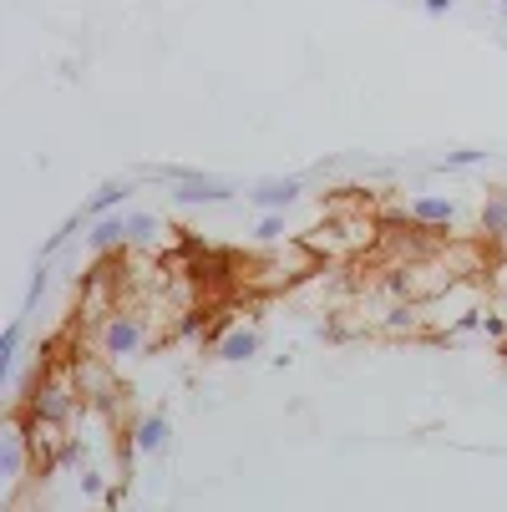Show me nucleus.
Instances as JSON below:
<instances>
[{
    "mask_svg": "<svg viewBox=\"0 0 507 512\" xmlns=\"http://www.w3.org/2000/svg\"><path fill=\"white\" fill-rule=\"evenodd\" d=\"M284 239V213H264L259 224H254V244H264V249H274Z\"/></svg>",
    "mask_w": 507,
    "mask_h": 512,
    "instance_id": "obj_16",
    "label": "nucleus"
},
{
    "mask_svg": "<svg viewBox=\"0 0 507 512\" xmlns=\"http://www.w3.org/2000/svg\"><path fill=\"white\" fill-rule=\"evenodd\" d=\"M477 229H482L487 244H507V193H492L477 208Z\"/></svg>",
    "mask_w": 507,
    "mask_h": 512,
    "instance_id": "obj_12",
    "label": "nucleus"
},
{
    "mask_svg": "<svg viewBox=\"0 0 507 512\" xmlns=\"http://www.w3.org/2000/svg\"><path fill=\"white\" fill-rule=\"evenodd\" d=\"M472 163H487V153H482V148H452V153L437 163V173H462V168H472Z\"/></svg>",
    "mask_w": 507,
    "mask_h": 512,
    "instance_id": "obj_17",
    "label": "nucleus"
},
{
    "mask_svg": "<svg viewBox=\"0 0 507 512\" xmlns=\"http://www.w3.org/2000/svg\"><path fill=\"white\" fill-rule=\"evenodd\" d=\"M168 442H173V426H168V416H142L137 426H132V447L137 452H168Z\"/></svg>",
    "mask_w": 507,
    "mask_h": 512,
    "instance_id": "obj_11",
    "label": "nucleus"
},
{
    "mask_svg": "<svg viewBox=\"0 0 507 512\" xmlns=\"http://www.w3.org/2000/svg\"><path fill=\"white\" fill-rule=\"evenodd\" d=\"M163 239V218L158 213H132V229H127V249L132 254H153Z\"/></svg>",
    "mask_w": 507,
    "mask_h": 512,
    "instance_id": "obj_13",
    "label": "nucleus"
},
{
    "mask_svg": "<svg viewBox=\"0 0 507 512\" xmlns=\"http://www.w3.org/2000/svg\"><path fill=\"white\" fill-rule=\"evenodd\" d=\"M452 6H457V0H421V11H426V16H447Z\"/></svg>",
    "mask_w": 507,
    "mask_h": 512,
    "instance_id": "obj_20",
    "label": "nucleus"
},
{
    "mask_svg": "<svg viewBox=\"0 0 507 512\" xmlns=\"http://www.w3.org/2000/svg\"><path fill=\"white\" fill-rule=\"evenodd\" d=\"M300 198H305V178H264L249 188V203L264 213H289Z\"/></svg>",
    "mask_w": 507,
    "mask_h": 512,
    "instance_id": "obj_5",
    "label": "nucleus"
},
{
    "mask_svg": "<svg viewBox=\"0 0 507 512\" xmlns=\"http://www.w3.org/2000/svg\"><path fill=\"white\" fill-rule=\"evenodd\" d=\"M127 229H132V213H107V218H97V224L87 229V249H92V259H112L117 249H127Z\"/></svg>",
    "mask_w": 507,
    "mask_h": 512,
    "instance_id": "obj_6",
    "label": "nucleus"
},
{
    "mask_svg": "<svg viewBox=\"0 0 507 512\" xmlns=\"http://www.w3.org/2000/svg\"><path fill=\"white\" fill-rule=\"evenodd\" d=\"M97 345H102L107 360H132V355H142V350H148V315L117 305V310L97 325Z\"/></svg>",
    "mask_w": 507,
    "mask_h": 512,
    "instance_id": "obj_3",
    "label": "nucleus"
},
{
    "mask_svg": "<svg viewBox=\"0 0 507 512\" xmlns=\"http://www.w3.org/2000/svg\"><path fill=\"white\" fill-rule=\"evenodd\" d=\"M71 376H77V386H82V401H112V371H107V365L102 360H87V355H77V360H71Z\"/></svg>",
    "mask_w": 507,
    "mask_h": 512,
    "instance_id": "obj_9",
    "label": "nucleus"
},
{
    "mask_svg": "<svg viewBox=\"0 0 507 512\" xmlns=\"http://www.w3.org/2000/svg\"><path fill=\"white\" fill-rule=\"evenodd\" d=\"M46 284H51V269L36 259V269H31V289H26V310H21V315H31V310L46 300Z\"/></svg>",
    "mask_w": 507,
    "mask_h": 512,
    "instance_id": "obj_18",
    "label": "nucleus"
},
{
    "mask_svg": "<svg viewBox=\"0 0 507 512\" xmlns=\"http://www.w3.org/2000/svg\"><path fill=\"white\" fill-rule=\"evenodd\" d=\"M502 6H507V0H502Z\"/></svg>",
    "mask_w": 507,
    "mask_h": 512,
    "instance_id": "obj_23",
    "label": "nucleus"
},
{
    "mask_svg": "<svg viewBox=\"0 0 507 512\" xmlns=\"http://www.w3.org/2000/svg\"><path fill=\"white\" fill-rule=\"evenodd\" d=\"M259 345H264V335L254 325H234V330H224L219 340H213V355H219L224 365H244V360L259 355Z\"/></svg>",
    "mask_w": 507,
    "mask_h": 512,
    "instance_id": "obj_8",
    "label": "nucleus"
},
{
    "mask_svg": "<svg viewBox=\"0 0 507 512\" xmlns=\"http://www.w3.org/2000/svg\"><path fill=\"white\" fill-rule=\"evenodd\" d=\"M87 401H82V386H77V376H71V365L66 371H41L31 376V386H26V406H21V416H46V421H66L71 426V416H77Z\"/></svg>",
    "mask_w": 507,
    "mask_h": 512,
    "instance_id": "obj_1",
    "label": "nucleus"
},
{
    "mask_svg": "<svg viewBox=\"0 0 507 512\" xmlns=\"http://www.w3.org/2000/svg\"><path fill=\"white\" fill-rule=\"evenodd\" d=\"M239 188L229 183V178H208V173H198V178H188V183H173V203H183V208H198V203H229Z\"/></svg>",
    "mask_w": 507,
    "mask_h": 512,
    "instance_id": "obj_7",
    "label": "nucleus"
},
{
    "mask_svg": "<svg viewBox=\"0 0 507 512\" xmlns=\"http://www.w3.org/2000/svg\"><path fill=\"white\" fill-rule=\"evenodd\" d=\"M102 512H112V507H102Z\"/></svg>",
    "mask_w": 507,
    "mask_h": 512,
    "instance_id": "obj_22",
    "label": "nucleus"
},
{
    "mask_svg": "<svg viewBox=\"0 0 507 512\" xmlns=\"http://www.w3.org/2000/svg\"><path fill=\"white\" fill-rule=\"evenodd\" d=\"M77 487H82V497H102V492H107V477H102L97 467H82V472H77Z\"/></svg>",
    "mask_w": 507,
    "mask_h": 512,
    "instance_id": "obj_19",
    "label": "nucleus"
},
{
    "mask_svg": "<svg viewBox=\"0 0 507 512\" xmlns=\"http://www.w3.org/2000/svg\"><path fill=\"white\" fill-rule=\"evenodd\" d=\"M26 472H36V457H31V442H26L21 411H11L6 426H0V482H6V507H16Z\"/></svg>",
    "mask_w": 507,
    "mask_h": 512,
    "instance_id": "obj_2",
    "label": "nucleus"
},
{
    "mask_svg": "<svg viewBox=\"0 0 507 512\" xmlns=\"http://www.w3.org/2000/svg\"><path fill=\"white\" fill-rule=\"evenodd\" d=\"M82 467H92V462H87V442H77V436H71V442L56 452V472H82Z\"/></svg>",
    "mask_w": 507,
    "mask_h": 512,
    "instance_id": "obj_15",
    "label": "nucleus"
},
{
    "mask_svg": "<svg viewBox=\"0 0 507 512\" xmlns=\"http://www.w3.org/2000/svg\"><path fill=\"white\" fill-rule=\"evenodd\" d=\"M21 345H26V315L6 325L0 335V381H16V365H21Z\"/></svg>",
    "mask_w": 507,
    "mask_h": 512,
    "instance_id": "obj_14",
    "label": "nucleus"
},
{
    "mask_svg": "<svg viewBox=\"0 0 507 512\" xmlns=\"http://www.w3.org/2000/svg\"><path fill=\"white\" fill-rule=\"evenodd\" d=\"M497 345H502V355H507V330H502V340H497Z\"/></svg>",
    "mask_w": 507,
    "mask_h": 512,
    "instance_id": "obj_21",
    "label": "nucleus"
},
{
    "mask_svg": "<svg viewBox=\"0 0 507 512\" xmlns=\"http://www.w3.org/2000/svg\"><path fill=\"white\" fill-rule=\"evenodd\" d=\"M386 224H416V229H431V234H447V229L462 224V203L447 198V193H421L406 208H386Z\"/></svg>",
    "mask_w": 507,
    "mask_h": 512,
    "instance_id": "obj_4",
    "label": "nucleus"
},
{
    "mask_svg": "<svg viewBox=\"0 0 507 512\" xmlns=\"http://www.w3.org/2000/svg\"><path fill=\"white\" fill-rule=\"evenodd\" d=\"M137 193V183L132 178H112V183H102L87 203H82V213H87V224H97V218H107V213H117V203H127Z\"/></svg>",
    "mask_w": 507,
    "mask_h": 512,
    "instance_id": "obj_10",
    "label": "nucleus"
}]
</instances>
